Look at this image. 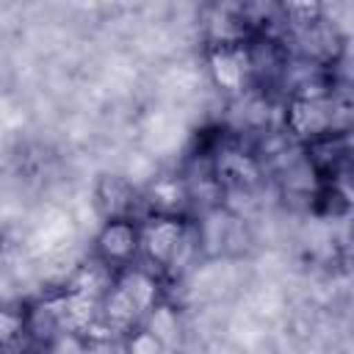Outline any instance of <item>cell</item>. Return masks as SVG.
Masks as SVG:
<instances>
[{
  "instance_id": "obj_1",
  "label": "cell",
  "mask_w": 354,
  "mask_h": 354,
  "mask_svg": "<svg viewBox=\"0 0 354 354\" xmlns=\"http://www.w3.org/2000/svg\"><path fill=\"white\" fill-rule=\"evenodd\" d=\"M191 243V230L180 216H152L141 224V254L155 268H180Z\"/></svg>"
},
{
  "instance_id": "obj_2",
  "label": "cell",
  "mask_w": 354,
  "mask_h": 354,
  "mask_svg": "<svg viewBox=\"0 0 354 354\" xmlns=\"http://www.w3.org/2000/svg\"><path fill=\"white\" fill-rule=\"evenodd\" d=\"M141 252V224L136 218H108L97 235V260L113 271L133 266Z\"/></svg>"
},
{
  "instance_id": "obj_3",
  "label": "cell",
  "mask_w": 354,
  "mask_h": 354,
  "mask_svg": "<svg viewBox=\"0 0 354 354\" xmlns=\"http://www.w3.org/2000/svg\"><path fill=\"white\" fill-rule=\"evenodd\" d=\"M285 124L293 136L304 138L307 144L321 138V136L337 133L335 130V102H332V97H321V100H296L293 97V102L285 113Z\"/></svg>"
},
{
  "instance_id": "obj_4",
  "label": "cell",
  "mask_w": 354,
  "mask_h": 354,
  "mask_svg": "<svg viewBox=\"0 0 354 354\" xmlns=\"http://www.w3.org/2000/svg\"><path fill=\"white\" fill-rule=\"evenodd\" d=\"M207 64L216 86H221L224 91H241L246 86V77L252 75L243 44H216Z\"/></svg>"
},
{
  "instance_id": "obj_5",
  "label": "cell",
  "mask_w": 354,
  "mask_h": 354,
  "mask_svg": "<svg viewBox=\"0 0 354 354\" xmlns=\"http://www.w3.org/2000/svg\"><path fill=\"white\" fill-rule=\"evenodd\" d=\"M100 202H102L108 218H133L136 188L124 177H105L100 183Z\"/></svg>"
},
{
  "instance_id": "obj_6",
  "label": "cell",
  "mask_w": 354,
  "mask_h": 354,
  "mask_svg": "<svg viewBox=\"0 0 354 354\" xmlns=\"http://www.w3.org/2000/svg\"><path fill=\"white\" fill-rule=\"evenodd\" d=\"M144 329L152 332V335L163 343V348L174 346L177 337H180V318H177V310L158 301V304L144 315Z\"/></svg>"
},
{
  "instance_id": "obj_7",
  "label": "cell",
  "mask_w": 354,
  "mask_h": 354,
  "mask_svg": "<svg viewBox=\"0 0 354 354\" xmlns=\"http://www.w3.org/2000/svg\"><path fill=\"white\" fill-rule=\"evenodd\" d=\"M25 332H28L25 313L0 307V348H11Z\"/></svg>"
},
{
  "instance_id": "obj_8",
  "label": "cell",
  "mask_w": 354,
  "mask_h": 354,
  "mask_svg": "<svg viewBox=\"0 0 354 354\" xmlns=\"http://www.w3.org/2000/svg\"><path fill=\"white\" fill-rule=\"evenodd\" d=\"M122 354H166V348L152 332H147L144 326H136V329L127 332Z\"/></svg>"
},
{
  "instance_id": "obj_9",
  "label": "cell",
  "mask_w": 354,
  "mask_h": 354,
  "mask_svg": "<svg viewBox=\"0 0 354 354\" xmlns=\"http://www.w3.org/2000/svg\"><path fill=\"white\" fill-rule=\"evenodd\" d=\"M0 354H8V348H0Z\"/></svg>"
}]
</instances>
